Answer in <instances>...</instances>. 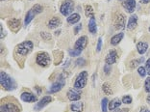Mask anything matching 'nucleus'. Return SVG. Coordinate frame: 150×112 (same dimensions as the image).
Returning <instances> with one entry per match:
<instances>
[{"label":"nucleus","instance_id":"obj_1","mask_svg":"<svg viewBox=\"0 0 150 112\" xmlns=\"http://www.w3.org/2000/svg\"><path fill=\"white\" fill-rule=\"evenodd\" d=\"M0 84H1V87L3 89L6 91H10V92L16 90V88L18 87L16 80L4 71L0 72Z\"/></svg>","mask_w":150,"mask_h":112},{"label":"nucleus","instance_id":"obj_2","mask_svg":"<svg viewBox=\"0 0 150 112\" xmlns=\"http://www.w3.org/2000/svg\"><path fill=\"white\" fill-rule=\"evenodd\" d=\"M34 49V44L32 41H24V42L18 44L16 46V53L19 55L20 57H25L33 50Z\"/></svg>","mask_w":150,"mask_h":112},{"label":"nucleus","instance_id":"obj_3","mask_svg":"<svg viewBox=\"0 0 150 112\" xmlns=\"http://www.w3.org/2000/svg\"><path fill=\"white\" fill-rule=\"evenodd\" d=\"M64 85H66V76H64V73H62V74H60L59 77H58V79L55 81V82L50 86L48 93L54 94V93L60 92Z\"/></svg>","mask_w":150,"mask_h":112},{"label":"nucleus","instance_id":"obj_4","mask_svg":"<svg viewBox=\"0 0 150 112\" xmlns=\"http://www.w3.org/2000/svg\"><path fill=\"white\" fill-rule=\"evenodd\" d=\"M36 63L42 68L49 67L50 63H51V58H50L49 54L45 51L39 52L36 56Z\"/></svg>","mask_w":150,"mask_h":112},{"label":"nucleus","instance_id":"obj_5","mask_svg":"<svg viewBox=\"0 0 150 112\" xmlns=\"http://www.w3.org/2000/svg\"><path fill=\"white\" fill-rule=\"evenodd\" d=\"M87 82H88V72L87 71H82L77 76L76 79H75L73 87L75 89L81 90L86 86Z\"/></svg>","mask_w":150,"mask_h":112},{"label":"nucleus","instance_id":"obj_6","mask_svg":"<svg viewBox=\"0 0 150 112\" xmlns=\"http://www.w3.org/2000/svg\"><path fill=\"white\" fill-rule=\"evenodd\" d=\"M74 10V2L73 0H64L60 7V12L63 16H69Z\"/></svg>","mask_w":150,"mask_h":112},{"label":"nucleus","instance_id":"obj_7","mask_svg":"<svg viewBox=\"0 0 150 112\" xmlns=\"http://www.w3.org/2000/svg\"><path fill=\"white\" fill-rule=\"evenodd\" d=\"M0 112H21V109L18 104L11 101H3L0 107Z\"/></svg>","mask_w":150,"mask_h":112},{"label":"nucleus","instance_id":"obj_8","mask_svg":"<svg viewBox=\"0 0 150 112\" xmlns=\"http://www.w3.org/2000/svg\"><path fill=\"white\" fill-rule=\"evenodd\" d=\"M114 25L117 30H122L125 28V16L123 14L117 13L114 16Z\"/></svg>","mask_w":150,"mask_h":112},{"label":"nucleus","instance_id":"obj_9","mask_svg":"<svg viewBox=\"0 0 150 112\" xmlns=\"http://www.w3.org/2000/svg\"><path fill=\"white\" fill-rule=\"evenodd\" d=\"M7 24H8V27L12 32L18 33L19 31L20 27H21V21H20L19 19H11L8 20Z\"/></svg>","mask_w":150,"mask_h":112},{"label":"nucleus","instance_id":"obj_10","mask_svg":"<svg viewBox=\"0 0 150 112\" xmlns=\"http://www.w3.org/2000/svg\"><path fill=\"white\" fill-rule=\"evenodd\" d=\"M87 45H88V37L87 36H81V37H79V39L75 42L74 49L80 50V51H83V50L86 49Z\"/></svg>","mask_w":150,"mask_h":112},{"label":"nucleus","instance_id":"obj_11","mask_svg":"<svg viewBox=\"0 0 150 112\" xmlns=\"http://www.w3.org/2000/svg\"><path fill=\"white\" fill-rule=\"evenodd\" d=\"M67 99L70 101H79L81 99V91L78 89H70L67 93Z\"/></svg>","mask_w":150,"mask_h":112},{"label":"nucleus","instance_id":"obj_12","mask_svg":"<svg viewBox=\"0 0 150 112\" xmlns=\"http://www.w3.org/2000/svg\"><path fill=\"white\" fill-rule=\"evenodd\" d=\"M117 61V51L115 49H111L105 57V62L108 65H112Z\"/></svg>","mask_w":150,"mask_h":112},{"label":"nucleus","instance_id":"obj_13","mask_svg":"<svg viewBox=\"0 0 150 112\" xmlns=\"http://www.w3.org/2000/svg\"><path fill=\"white\" fill-rule=\"evenodd\" d=\"M51 101H52V98H51L50 96H44L40 99V101H39V103H37V104L34 108H35V110L39 111L40 109H42L43 107H45L46 106H48V104L51 103Z\"/></svg>","mask_w":150,"mask_h":112},{"label":"nucleus","instance_id":"obj_14","mask_svg":"<svg viewBox=\"0 0 150 112\" xmlns=\"http://www.w3.org/2000/svg\"><path fill=\"white\" fill-rule=\"evenodd\" d=\"M136 6H137L136 0H124V1L122 2V7H123L125 9V11L129 14H133V12L136 10Z\"/></svg>","mask_w":150,"mask_h":112},{"label":"nucleus","instance_id":"obj_15","mask_svg":"<svg viewBox=\"0 0 150 112\" xmlns=\"http://www.w3.org/2000/svg\"><path fill=\"white\" fill-rule=\"evenodd\" d=\"M20 99H21V101H25V103H36L38 101V98L36 95H34L30 92H22L21 95H20Z\"/></svg>","mask_w":150,"mask_h":112},{"label":"nucleus","instance_id":"obj_16","mask_svg":"<svg viewBox=\"0 0 150 112\" xmlns=\"http://www.w3.org/2000/svg\"><path fill=\"white\" fill-rule=\"evenodd\" d=\"M138 25V16L137 15H132L128 19V23H127V28L129 30H133L135 29Z\"/></svg>","mask_w":150,"mask_h":112},{"label":"nucleus","instance_id":"obj_17","mask_svg":"<svg viewBox=\"0 0 150 112\" xmlns=\"http://www.w3.org/2000/svg\"><path fill=\"white\" fill-rule=\"evenodd\" d=\"M123 37H124V33L123 32H120V33H117V34H115V35H114L111 38V41H110V43H111V45L112 46H117L119 43L121 42L122 39H123Z\"/></svg>","mask_w":150,"mask_h":112},{"label":"nucleus","instance_id":"obj_18","mask_svg":"<svg viewBox=\"0 0 150 112\" xmlns=\"http://www.w3.org/2000/svg\"><path fill=\"white\" fill-rule=\"evenodd\" d=\"M122 101L118 99V98H115V99H112V101H109V106H108V108L109 110H115L119 108V106H121Z\"/></svg>","mask_w":150,"mask_h":112},{"label":"nucleus","instance_id":"obj_19","mask_svg":"<svg viewBox=\"0 0 150 112\" xmlns=\"http://www.w3.org/2000/svg\"><path fill=\"white\" fill-rule=\"evenodd\" d=\"M53 55H54V64L56 66L60 65L64 59V52L61 51V50H54Z\"/></svg>","mask_w":150,"mask_h":112},{"label":"nucleus","instance_id":"obj_20","mask_svg":"<svg viewBox=\"0 0 150 112\" xmlns=\"http://www.w3.org/2000/svg\"><path fill=\"white\" fill-rule=\"evenodd\" d=\"M80 19H81V16L79 14L74 13V14H71L70 16H69V18L67 19V21L69 24L73 25V24H76V23L79 22Z\"/></svg>","mask_w":150,"mask_h":112},{"label":"nucleus","instance_id":"obj_21","mask_svg":"<svg viewBox=\"0 0 150 112\" xmlns=\"http://www.w3.org/2000/svg\"><path fill=\"white\" fill-rule=\"evenodd\" d=\"M136 47H137V51L141 54V55H144L148 49V44L146 42H139Z\"/></svg>","mask_w":150,"mask_h":112},{"label":"nucleus","instance_id":"obj_22","mask_svg":"<svg viewBox=\"0 0 150 112\" xmlns=\"http://www.w3.org/2000/svg\"><path fill=\"white\" fill-rule=\"evenodd\" d=\"M61 23H62L61 19L58 16H54L48 21V27L50 29H56L61 25Z\"/></svg>","mask_w":150,"mask_h":112},{"label":"nucleus","instance_id":"obj_23","mask_svg":"<svg viewBox=\"0 0 150 112\" xmlns=\"http://www.w3.org/2000/svg\"><path fill=\"white\" fill-rule=\"evenodd\" d=\"M88 31L91 34H96L97 33V25H96V20L95 18H91L90 21H88Z\"/></svg>","mask_w":150,"mask_h":112},{"label":"nucleus","instance_id":"obj_24","mask_svg":"<svg viewBox=\"0 0 150 112\" xmlns=\"http://www.w3.org/2000/svg\"><path fill=\"white\" fill-rule=\"evenodd\" d=\"M37 15H36V13L33 11V10H29L28 12H27V14L25 15V18H24V25L27 26L29 24L30 22L32 21V20L34 19V18H35Z\"/></svg>","mask_w":150,"mask_h":112},{"label":"nucleus","instance_id":"obj_25","mask_svg":"<svg viewBox=\"0 0 150 112\" xmlns=\"http://www.w3.org/2000/svg\"><path fill=\"white\" fill-rule=\"evenodd\" d=\"M70 109L73 112H82L84 110V103L79 101V103H74L70 106Z\"/></svg>","mask_w":150,"mask_h":112},{"label":"nucleus","instance_id":"obj_26","mask_svg":"<svg viewBox=\"0 0 150 112\" xmlns=\"http://www.w3.org/2000/svg\"><path fill=\"white\" fill-rule=\"evenodd\" d=\"M144 57H141V58H138V59H134L129 63V67H130L131 69H135V68H137L141 65L142 63H144Z\"/></svg>","mask_w":150,"mask_h":112},{"label":"nucleus","instance_id":"obj_27","mask_svg":"<svg viewBox=\"0 0 150 112\" xmlns=\"http://www.w3.org/2000/svg\"><path fill=\"white\" fill-rule=\"evenodd\" d=\"M85 15L87 18H94V11L93 8L91 5H86L85 6Z\"/></svg>","mask_w":150,"mask_h":112},{"label":"nucleus","instance_id":"obj_28","mask_svg":"<svg viewBox=\"0 0 150 112\" xmlns=\"http://www.w3.org/2000/svg\"><path fill=\"white\" fill-rule=\"evenodd\" d=\"M102 90H103V92L106 94V95H112V90L110 86V84L105 82L103 85H102Z\"/></svg>","mask_w":150,"mask_h":112},{"label":"nucleus","instance_id":"obj_29","mask_svg":"<svg viewBox=\"0 0 150 112\" xmlns=\"http://www.w3.org/2000/svg\"><path fill=\"white\" fill-rule=\"evenodd\" d=\"M108 106H109V101L107 98H103L101 101V110L102 112H107L108 111Z\"/></svg>","mask_w":150,"mask_h":112},{"label":"nucleus","instance_id":"obj_30","mask_svg":"<svg viewBox=\"0 0 150 112\" xmlns=\"http://www.w3.org/2000/svg\"><path fill=\"white\" fill-rule=\"evenodd\" d=\"M31 9L36 13V15H39V14L43 12V7L42 5H40V4H35Z\"/></svg>","mask_w":150,"mask_h":112},{"label":"nucleus","instance_id":"obj_31","mask_svg":"<svg viewBox=\"0 0 150 112\" xmlns=\"http://www.w3.org/2000/svg\"><path fill=\"white\" fill-rule=\"evenodd\" d=\"M138 73L141 76V77H144L146 76V74H147V71H146L145 69V67H142V66H139L138 68Z\"/></svg>","mask_w":150,"mask_h":112},{"label":"nucleus","instance_id":"obj_32","mask_svg":"<svg viewBox=\"0 0 150 112\" xmlns=\"http://www.w3.org/2000/svg\"><path fill=\"white\" fill-rule=\"evenodd\" d=\"M132 97L131 96H128V95H125V96L122 97V103H124V104H130L132 103Z\"/></svg>","mask_w":150,"mask_h":112},{"label":"nucleus","instance_id":"obj_33","mask_svg":"<svg viewBox=\"0 0 150 112\" xmlns=\"http://www.w3.org/2000/svg\"><path fill=\"white\" fill-rule=\"evenodd\" d=\"M82 51H80V50H78V49H69V55L71 57H77V56H80V54H81Z\"/></svg>","mask_w":150,"mask_h":112},{"label":"nucleus","instance_id":"obj_34","mask_svg":"<svg viewBox=\"0 0 150 112\" xmlns=\"http://www.w3.org/2000/svg\"><path fill=\"white\" fill-rule=\"evenodd\" d=\"M144 91L146 93H150V77H147L144 81Z\"/></svg>","mask_w":150,"mask_h":112},{"label":"nucleus","instance_id":"obj_35","mask_svg":"<svg viewBox=\"0 0 150 112\" xmlns=\"http://www.w3.org/2000/svg\"><path fill=\"white\" fill-rule=\"evenodd\" d=\"M75 64H76V66H79V67H83L85 66V64H86V60L83 59V58H80L77 59L76 61H75Z\"/></svg>","mask_w":150,"mask_h":112},{"label":"nucleus","instance_id":"obj_36","mask_svg":"<svg viewBox=\"0 0 150 112\" xmlns=\"http://www.w3.org/2000/svg\"><path fill=\"white\" fill-rule=\"evenodd\" d=\"M40 36H42V38L44 41L51 40V35H50L49 33H47V32H40Z\"/></svg>","mask_w":150,"mask_h":112},{"label":"nucleus","instance_id":"obj_37","mask_svg":"<svg viewBox=\"0 0 150 112\" xmlns=\"http://www.w3.org/2000/svg\"><path fill=\"white\" fill-rule=\"evenodd\" d=\"M111 70H112V68H111V65H108V64H105V66H104V73L105 74H110L111 73Z\"/></svg>","mask_w":150,"mask_h":112},{"label":"nucleus","instance_id":"obj_38","mask_svg":"<svg viewBox=\"0 0 150 112\" xmlns=\"http://www.w3.org/2000/svg\"><path fill=\"white\" fill-rule=\"evenodd\" d=\"M101 49H102V38H98V41H97V46H96V51L99 52L101 51Z\"/></svg>","mask_w":150,"mask_h":112},{"label":"nucleus","instance_id":"obj_39","mask_svg":"<svg viewBox=\"0 0 150 112\" xmlns=\"http://www.w3.org/2000/svg\"><path fill=\"white\" fill-rule=\"evenodd\" d=\"M145 69L147 71V73L150 76V58L148 60H146L145 62Z\"/></svg>","mask_w":150,"mask_h":112},{"label":"nucleus","instance_id":"obj_40","mask_svg":"<svg viewBox=\"0 0 150 112\" xmlns=\"http://www.w3.org/2000/svg\"><path fill=\"white\" fill-rule=\"evenodd\" d=\"M81 29H82V24H81V23H79V25L75 26V28H74V34H78V32H79Z\"/></svg>","mask_w":150,"mask_h":112},{"label":"nucleus","instance_id":"obj_41","mask_svg":"<svg viewBox=\"0 0 150 112\" xmlns=\"http://www.w3.org/2000/svg\"><path fill=\"white\" fill-rule=\"evenodd\" d=\"M114 112H129V109L128 108H121V109L117 108V109L114 110Z\"/></svg>","mask_w":150,"mask_h":112},{"label":"nucleus","instance_id":"obj_42","mask_svg":"<svg viewBox=\"0 0 150 112\" xmlns=\"http://www.w3.org/2000/svg\"><path fill=\"white\" fill-rule=\"evenodd\" d=\"M0 31H1V40L2 39H4V37H5V31H4V29H3V26L1 24V26H0Z\"/></svg>","mask_w":150,"mask_h":112},{"label":"nucleus","instance_id":"obj_43","mask_svg":"<svg viewBox=\"0 0 150 112\" xmlns=\"http://www.w3.org/2000/svg\"><path fill=\"white\" fill-rule=\"evenodd\" d=\"M35 89L37 90V93L38 94H42V88H40V87H39V86H35Z\"/></svg>","mask_w":150,"mask_h":112},{"label":"nucleus","instance_id":"obj_44","mask_svg":"<svg viewBox=\"0 0 150 112\" xmlns=\"http://www.w3.org/2000/svg\"><path fill=\"white\" fill-rule=\"evenodd\" d=\"M142 4H148V3H150V0H139Z\"/></svg>","mask_w":150,"mask_h":112},{"label":"nucleus","instance_id":"obj_45","mask_svg":"<svg viewBox=\"0 0 150 112\" xmlns=\"http://www.w3.org/2000/svg\"><path fill=\"white\" fill-rule=\"evenodd\" d=\"M146 101H147V103L150 104V93L147 95V97H146Z\"/></svg>","mask_w":150,"mask_h":112},{"label":"nucleus","instance_id":"obj_46","mask_svg":"<svg viewBox=\"0 0 150 112\" xmlns=\"http://www.w3.org/2000/svg\"><path fill=\"white\" fill-rule=\"evenodd\" d=\"M60 33H61V31H60V30H58V31L55 32V35H60Z\"/></svg>","mask_w":150,"mask_h":112},{"label":"nucleus","instance_id":"obj_47","mask_svg":"<svg viewBox=\"0 0 150 112\" xmlns=\"http://www.w3.org/2000/svg\"><path fill=\"white\" fill-rule=\"evenodd\" d=\"M142 112H150V110H148V109H145V110H144Z\"/></svg>","mask_w":150,"mask_h":112},{"label":"nucleus","instance_id":"obj_48","mask_svg":"<svg viewBox=\"0 0 150 112\" xmlns=\"http://www.w3.org/2000/svg\"><path fill=\"white\" fill-rule=\"evenodd\" d=\"M119 1H124V0H119Z\"/></svg>","mask_w":150,"mask_h":112},{"label":"nucleus","instance_id":"obj_49","mask_svg":"<svg viewBox=\"0 0 150 112\" xmlns=\"http://www.w3.org/2000/svg\"><path fill=\"white\" fill-rule=\"evenodd\" d=\"M149 32H150V27H149Z\"/></svg>","mask_w":150,"mask_h":112},{"label":"nucleus","instance_id":"obj_50","mask_svg":"<svg viewBox=\"0 0 150 112\" xmlns=\"http://www.w3.org/2000/svg\"><path fill=\"white\" fill-rule=\"evenodd\" d=\"M1 1H4V0H1Z\"/></svg>","mask_w":150,"mask_h":112},{"label":"nucleus","instance_id":"obj_51","mask_svg":"<svg viewBox=\"0 0 150 112\" xmlns=\"http://www.w3.org/2000/svg\"><path fill=\"white\" fill-rule=\"evenodd\" d=\"M108 1H110V0H108Z\"/></svg>","mask_w":150,"mask_h":112}]
</instances>
